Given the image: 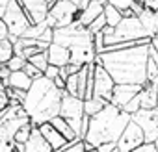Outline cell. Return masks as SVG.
Segmentation results:
<instances>
[{"mask_svg": "<svg viewBox=\"0 0 158 152\" xmlns=\"http://www.w3.org/2000/svg\"><path fill=\"white\" fill-rule=\"evenodd\" d=\"M34 80L24 72V70H15L10 74V80H8V87H13V89H23V91H28L32 87Z\"/></svg>", "mask_w": 158, "mask_h": 152, "instance_id": "20", "label": "cell"}, {"mask_svg": "<svg viewBox=\"0 0 158 152\" xmlns=\"http://www.w3.org/2000/svg\"><path fill=\"white\" fill-rule=\"evenodd\" d=\"M32 126H34L32 122H30V124H24V126H23V128H21V130L15 134V137H13V143H15V145H23V146H24V145H26V141L30 139Z\"/></svg>", "mask_w": 158, "mask_h": 152, "instance_id": "27", "label": "cell"}, {"mask_svg": "<svg viewBox=\"0 0 158 152\" xmlns=\"http://www.w3.org/2000/svg\"><path fill=\"white\" fill-rule=\"evenodd\" d=\"M151 43V37L143 30L138 17H123V21L114 28V34L104 37L106 46L119 43Z\"/></svg>", "mask_w": 158, "mask_h": 152, "instance_id": "4", "label": "cell"}, {"mask_svg": "<svg viewBox=\"0 0 158 152\" xmlns=\"http://www.w3.org/2000/svg\"><path fill=\"white\" fill-rule=\"evenodd\" d=\"M60 115L69 122V126L76 132V135L82 139V124H84V100L78 97H71L63 91L61 97V108H60Z\"/></svg>", "mask_w": 158, "mask_h": 152, "instance_id": "7", "label": "cell"}, {"mask_svg": "<svg viewBox=\"0 0 158 152\" xmlns=\"http://www.w3.org/2000/svg\"><path fill=\"white\" fill-rule=\"evenodd\" d=\"M130 10L134 11V15H136V17H139V15L143 13V10H145L143 0H134V2H132V6H130Z\"/></svg>", "mask_w": 158, "mask_h": 152, "instance_id": "37", "label": "cell"}, {"mask_svg": "<svg viewBox=\"0 0 158 152\" xmlns=\"http://www.w3.org/2000/svg\"><path fill=\"white\" fill-rule=\"evenodd\" d=\"M154 146H156V150H158V139H156V141H154Z\"/></svg>", "mask_w": 158, "mask_h": 152, "instance_id": "47", "label": "cell"}, {"mask_svg": "<svg viewBox=\"0 0 158 152\" xmlns=\"http://www.w3.org/2000/svg\"><path fill=\"white\" fill-rule=\"evenodd\" d=\"M151 46L158 52V39H156V37H152V39H151Z\"/></svg>", "mask_w": 158, "mask_h": 152, "instance_id": "43", "label": "cell"}, {"mask_svg": "<svg viewBox=\"0 0 158 152\" xmlns=\"http://www.w3.org/2000/svg\"><path fill=\"white\" fill-rule=\"evenodd\" d=\"M132 2L134 0H110L108 4H112V6H115L119 11H125V10H128L130 6H132Z\"/></svg>", "mask_w": 158, "mask_h": 152, "instance_id": "35", "label": "cell"}, {"mask_svg": "<svg viewBox=\"0 0 158 152\" xmlns=\"http://www.w3.org/2000/svg\"><path fill=\"white\" fill-rule=\"evenodd\" d=\"M30 122L32 121L23 106H8L0 111V143H13L15 134Z\"/></svg>", "mask_w": 158, "mask_h": 152, "instance_id": "5", "label": "cell"}, {"mask_svg": "<svg viewBox=\"0 0 158 152\" xmlns=\"http://www.w3.org/2000/svg\"><path fill=\"white\" fill-rule=\"evenodd\" d=\"M78 13H80V10L73 2H69V0H58L54 6L48 8V15L45 21L50 28H65L78 19Z\"/></svg>", "mask_w": 158, "mask_h": 152, "instance_id": "8", "label": "cell"}, {"mask_svg": "<svg viewBox=\"0 0 158 152\" xmlns=\"http://www.w3.org/2000/svg\"><path fill=\"white\" fill-rule=\"evenodd\" d=\"M108 104H110V102H108L106 98H101V97H91V98L84 100V111H86V115L93 117V115H97L99 111H102Z\"/></svg>", "mask_w": 158, "mask_h": 152, "instance_id": "22", "label": "cell"}, {"mask_svg": "<svg viewBox=\"0 0 158 152\" xmlns=\"http://www.w3.org/2000/svg\"><path fill=\"white\" fill-rule=\"evenodd\" d=\"M63 152H86V145L84 141H76V143H69L67 148H63Z\"/></svg>", "mask_w": 158, "mask_h": 152, "instance_id": "34", "label": "cell"}, {"mask_svg": "<svg viewBox=\"0 0 158 152\" xmlns=\"http://www.w3.org/2000/svg\"><path fill=\"white\" fill-rule=\"evenodd\" d=\"M104 17H106L108 26H112V28H115V26L123 21V13H121L115 6H112V4H106V6H104Z\"/></svg>", "mask_w": 158, "mask_h": 152, "instance_id": "24", "label": "cell"}, {"mask_svg": "<svg viewBox=\"0 0 158 152\" xmlns=\"http://www.w3.org/2000/svg\"><path fill=\"white\" fill-rule=\"evenodd\" d=\"M152 113H154V117H156V122H158V106H156V108L152 110Z\"/></svg>", "mask_w": 158, "mask_h": 152, "instance_id": "46", "label": "cell"}, {"mask_svg": "<svg viewBox=\"0 0 158 152\" xmlns=\"http://www.w3.org/2000/svg\"><path fill=\"white\" fill-rule=\"evenodd\" d=\"M47 56H48V65H56V67H65L71 63V50L67 46H61L58 43H50L47 48Z\"/></svg>", "mask_w": 158, "mask_h": 152, "instance_id": "16", "label": "cell"}, {"mask_svg": "<svg viewBox=\"0 0 158 152\" xmlns=\"http://www.w3.org/2000/svg\"><path fill=\"white\" fill-rule=\"evenodd\" d=\"M138 19H139V22H141L143 30L147 32V35L152 39V37L156 35V32H158V11H152V10H149V8H145L143 13H141Z\"/></svg>", "mask_w": 158, "mask_h": 152, "instance_id": "18", "label": "cell"}, {"mask_svg": "<svg viewBox=\"0 0 158 152\" xmlns=\"http://www.w3.org/2000/svg\"><path fill=\"white\" fill-rule=\"evenodd\" d=\"M91 2H97V4H101V6H106L110 0H91Z\"/></svg>", "mask_w": 158, "mask_h": 152, "instance_id": "44", "label": "cell"}, {"mask_svg": "<svg viewBox=\"0 0 158 152\" xmlns=\"http://www.w3.org/2000/svg\"><path fill=\"white\" fill-rule=\"evenodd\" d=\"M52 43H58L61 46H67L69 50L74 46H82V45H91L93 43V34L84 28L78 21H74L73 24L65 26V28H54V35H52Z\"/></svg>", "mask_w": 158, "mask_h": 152, "instance_id": "6", "label": "cell"}, {"mask_svg": "<svg viewBox=\"0 0 158 152\" xmlns=\"http://www.w3.org/2000/svg\"><path fill=\"white\" fill-rule=\"evenodd\" d=\"M139 91H141V86H136V84H115L110 104H114V106L123 110Z\"/></svg>", "mask_w": 158, "mask_h": 152, "instance_id": "13", "label": "cell"}, {"mask_svg": "<svg viewBox=\"0 0 158 152\" xmlns=\"http://www.w3.org/2000/svg\"><path fill=\"white\" fill-rule=\"evenodd\" d=\"M48 28H50V26L47 24V21H43V22H37V24H30V28L26 30V34H24L23 37L43 41V35L47 34V30H48Z\"/></svg>", "mask_w": 158, "mask_h": 152, "instance_id": "23", "label": "cell"}, {"mask_svg": "<svg viewBox=\"0 0 158 152\" xmlns=\"http://www.w3.org/2000/svg\"><path fill=\"white\" fill-rule=\"evenodd\" d=\"M154 37H156V39H158V32H156V35H154Z\"/></svg>", "mask_w": 158, "mask_h": 152, "instance_id": "48", "label": "cell"}, {"mask_svg": "<svg viewBox=\"0 0 158 152\" xmlns=\"http://www.w3.org/2000/svg\"><path fill=\"white\" fill-rule=\"evenodd\" d=\"M86 152H95V150H86Z\"/></svg>", "mask_w": 158, "mask_h": 152, "instance_id": "49", "label": "cell"}, {"mask_svg": "<svg viewBox=\"0 0 158 152\" xmlns=\"http://www.w3.org/2000/svg\"><path fill=\"white\" fill-rule=\"evenodd\" d=\"M2 21L8 24L10 35H15V37H23L26 34V30L30 28V24H32V21L28 19V15L23 10V6H21L19 0H10L8 11L2 17Z\"/></svg>", "mask_w": 158, "mask_h": 152, "instance_id": "9", "label": "cell"}, {"mask_svg": "<svg viewBox=\"0 0 158 152\" xmlns=\"http://www.w3.org/2000/svg\"><path fill=\"white\" fill-rule=\"evenodd\" d=\"M39 128V132H41V135L47 139V143L50 145V148H52V152H56V150H63V148H67L69 146V141L50 124V122H45V124H41V126H37Z\"/></svg>", "mask_w": 158, "mask_h": 152, "instance_id": "15", "label": "cell"}, {"mask_svg": "<svg viewBox=\"0 0 158 152\" xmlns=\"http://www.w3.org/2000/svg\"><path fill=\"white\" fill-rule=\"evenodd\" d=\"M24 152H52L50 145L41 135L37 126H32V134H30V139L24 145Z\"/></svg>", "mask_w": 158, "mask_h": 152, "instance_id": "17", "label": "cell"}, {"mask_svg": "<svg viewBox=\"0 0 158 152\" xmlns=\"http://www.w3.org/2000/svg\"><path fill=\"white\" fill-rule=\"evenodd\" d=\"M8 6H10V0H0V19H2L8 11Z\"/></svg>", "mask_w": 158, "mask_h": 152, "instance_id": "42", "label": "cell"}, {"mask_svg": "<svg viewBox=\"0 0 158 152\" xmlns=\"http://www.w3.org/2000/svg\"><path fill=\"white\" fill-rule=\"evenodd\" d=\"M61 97H63V91L58 89L56 84L48 80L45 74L41 78L34 80L23 102V108L28 113L32 124L41 126L45 122H50L54 117H58L61 108Z\"/></svg>", "mask_w": 158, "mask_h": 152, "instance_id": "2", "label": "cell"}, {"mask_svg": "<svg viewBox=\"0 0 158 152\" xmlns=\"http://www.w3.org/2000/svg\"><path fill=\"white\" fill-rule=\"evenodd\" d=\"M45 76H47L48 80H56L58 76H60V67H56V65H48L47 70H45Z\"/></svg>", "mask_w": 158, "mask_h": 152, "instance_id": "36", "label": "cell"}, {"mask_svg": "<svg viewBox=\"0 0 158 152\" xmlns=\"http://www.w3.org/2000/svg\"><path fill=\"white\" fill-rule=\"evenodd\" d=\"M93 46H95V52H97V56L104 52V46H106V43H104V34H102V32H97V34H93Z\"/></svg>", "mask_w": 158, "mask_h": 152, "instance_id": "31", "label": "cell"}, {"mask_svg": "<svg viewBox=\"0 0 158 152\" xmlns=\"http://www.w3.org/2000/svg\"><path fill=\"white\" fill-rule=\"evenodd\" d=\"M130 119L141 128L145 135V143H154L158 139V122H156L152 110H139L134 115H130Z\"/></svg>", "mask_w": 158, "mask_h": 152, "instance_id": "12", "label": "cell"}, {"mask_svg": "<svg viewBox=\"0 0 158 152\" xmlns=\"http://www.w3.org/2000/svg\"><path fill=\"white\" fill-rule=\"evenodd\" d=\"M50 124H52V126H54V128H56V130H58V132L67 139V141H69V143H76V141H80V137L76 135V132L69 126V122H67L61 115L54 117V119L50 121Z\"/></svg>", "mask_w": 158, "mask_h": 152, "instance_id": "21", "label": "cell"}, {"mask_svg": "<svg viewBox=\"0 0 158 152\" xmlns=\"http://www.w3.org/2000/svg\"><path fill=\"white\" fill-rule=\"evenodd\" d=\"M143 143H145V135H143L141 128L130 119V122L123 130L121 137L117 139V152H132L134 148H138Z\"/></svg>", "mask_w": 158, "mask_h": 152, "instance_id": "11", "label": "cell"}, {"mask_svg": "<svg viewBox=\"0 0 158 152\" xmlns=\"http://www.w3.org/2000/svg\"><path fill=\"white\" fill-rule=\"evenodd\" d=\"M95 152H117V143H104L99 148H95Z\"/></svg>", "mask_w": 158, "mask_h": 152, "instance_id": "38", "label": "cell"}, {"mask_svg": "<svg viewBox=\"0 0 158 152\" xmlns=\"http://www.w3.org/2000/svg\"><path fill=\"white\" fill-rule=\"evenodd\" d=\"M8 106H10V98H8V93H6V86L0 80V111H4Z\"/></svg>", "mask_w": 158, "mask_h": 152, "instance_id": "33", "label": "cell"}, {"mask_svg": "<svg viewBox=\"0 0 158 152\" xmlns=\"http://www.w3.org/2000/svg\"><path fill=\"white\" fill-rule=\"evenodd\" d=\"M143 4H145V8H149L152 11H158V0H143Z\"/></svg>", "mask_w": 158, "mask_h": 152, "instance_id": "41", "label": "cell"}, {"mask_svg": "<svg viewBox=\"0 0 158 152\" xmlns=\"http://www.w3.org/2000/svg\"><path fill=\"white\" fill-rule=\"evenodd\" d=\"M149 45H136L125 50H108L99 54L95 61L108 70L115 84L143 86L147 80Z\"/></svg>", "mask_w": 158, "mask_h": 152, "instance_id": "1", "label": "cell"}, {"mask_svg": "<svg viewBox=\"0 0 158 152\" xmlns=\"http://www.w3.org/2000/svg\"><path fill=\"white\" fill-rule=\"evenodd\" d=\"M132 152H158V150H156L154 143H143V145H139L138 148H134Z\"/></svg>", "mask_w": 158, "mask_h": 152, "instance_id": "39", "label": "cell"}, {"mask_svg": "<svg viewBox=\"0 0 158 152\" xmlns=\"http://www.w3.org/2000/svg\"><path fill=\"white\" fill-rule=\"evenodd\" d=\"M45 2H47V4H48V8H50V6H54V4L58 2V0H45Z\"/></svg>", "mask_w": 158, "mask_h": 152, "instance_id": "45", "label": "cell"}, {"mask_svg": "<svg viewBox=\"0 0 158 152\" xmlns=\"http://www.w3.org/2000/svg\"><path fill=\"white\" fill-rule=\"evenodd\" d=\"M139 110H141V98H139V93H138V95H136V97H134V98L125 106V108H123V111H125V113H128V115H134V113H136V111H139Z\"/></svg>", "mask_w": 158, "mask_h": 152, "instance_id": "29", "label": "cell"}, {"mask_svg": "<svg viewBox=\"0 0 158 152\" xmlns=\"http://www.w3.org/2000/svg\"><path fill=\"white\" fill-rule=\"evenodd\" d=\"M28 61H30L34 67H37V69L45 74V70H47V67H48V56H47V50H43V52H39V54H35V56H32Z\"/></svg>", "mask_w": 158, "mask_h": 152, "instance_id": "26", "label": "cell"}, {"mask_svg": "<svg viewBox=\"0 0 158 152\" xmlns=\"http://www.w3.org/2000/svg\"><path fill=\"white\" fill-rule=\"evenodd\" d=\"M101 13H104V6H101V4H97V2H89V6L86 8V10H82L80 13H78V22H80L84 28H89V24L101 15Z\"/></svg>", "mask_w": 158, "mask_h": 152, "instance_id": "19", "label": "cell"}, {"mask_svg": "<svg viewBox=\"0 0 158 152\" xmlns=\"http://www.w3.org/2000/svg\"><path fill=\"white\" fill-rule=\"evenodd\" d=\"M15 56V50H13V43L10 39H4L0 41V63L6 65L11 58Z\"/></svg>", "mask_w": 158, "mask_h": 152, "instance_id": "25", "label": "cell"}, {"mask_svg": "<svg viewBox=\"0 0 158 152\" xmlns=\"http://www.w3.org/2000/svg\"><path fill=\"white\" fill-rule=\"evenodd\" d=\"M23 10L26 11L28 19L32 21V24L43 22L48 15V4L45 0H19Z\"/></svg>", "mask_w": 158, "mask_h": 152, "instance_id": "14", "label": "cell"}, {"mask_svg": "<svg viewBox=\"0 0 158 152\" xmlns=\"http://www.w3.org/2000/svg\"><path fill=\"white\" fill-rule=\"evenodd\" d=\"M114 87H115V82L114 78L108 74V70L99 65L95 61V74H93V97H101V98H106L108 102L112 100V93H114Z\"/></svg>", "mask_w": 158, "mask_h": 152, "instance_id": "10", "label": "cell"}, {"mask_svg": "<svg viewBox=\"0 0 158 152\" xmlns=\"http://www.w3.org/2000/svg\"><path fill=\"white\" fill-rule=\"evenodd\" d=\"M4 39H10V28L2 19H0V41H4Z\"/></svg>", "mask_w": 158, "mask_h": 152, "instance_id": "40", "label": "cell"}, {"mask_svg": "<svg viewBox=\"0 0 158 152\" xmlns=\"http://www.w3.org/2000/svg\"><path fill=\"white\" fill-rule=\"evenodd\" d=\"M128 122H130L128 113H125L121 108L114 104H108L102 111L89 117V128L82 139L86 150H95L104 143H117Z\"/></svg>", "mask_w": 158, "mask_h": 152, "instance_id": "3", "label": "cell"}, {"mask_svg": "<svg viewBox=\"0 0 158 152\" xmlns=\"http://www.w3.org/2000/svg\"><path fill=\"white\" fill-rule=\"evenodd\" d=\"M106 24H108V22H106V17H104V13H101V15H99L91 24H89V28H88V30H89L91 34H97V32H102Z\"/></svg>", "mask_w": 158, "mask_h": 152, "instance_id": "30", "label": "cell"}, {"mask_svg": "<svg viewBox=\"0 0 158 152\" xmlns=\"http://www.w3.org/2000/svg\"><path fill=\"white\" fill-rule=\"evenodd\" d=\"M24 65H26V59H24L23 56H13V58L6 63V67H8L11 72H15V70H23Z\"/></svg>", "mask_w": 158, "mask_h": 152, "instance_id": "28", "label": "cell"}, {"mask_svg": "<svg viewBox=\"0 0 158 152\" xmlns=\"http://www.w3.org/2000/svg\"><path fill=\"white\" fill-rule=\"evenodd\" d=\"M0 67H2V65H0Z\"/></svg>", "mask_w": 158, "mask_h": 152, "instance_id": "50", "label": "cell"}, {"mask_svg": "<svg viewBox=\"0 0 158 152\" xmlns=\"http://www.w3.org/2000/svg\"><path fill=\"white\" fill-rule=\"evenodd\" d=\"M23 70H24V72L30 76L32 80H37V78H41V76H43V72H41L37 67H34L30 61H26V65H24V69H23Z\"/></svg>", "mask_w": 158, "mask_h": 152, "instance_id": "32", "label": "cell"}]
</instances>
